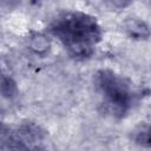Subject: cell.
<instances>
[{
  "label": "cell",
  "mask_w": 151,
  "mask_h": 151,
  "mask_svg": "<svg viewBox=\"0 0 151 151\" xmlns=\"http://www.w3.org/2000/svg\"><path fill=\"white\" fill-rule=\"evenodd\" d=\"M134 140L142 146L151 147V125L142 126L134 133Z\"/></svg>",
  "instance_id": "277c9868"
},
{
  "label": "cell",
  "mask_w": 151,
  "mask_h": 151,
  "mask_svg": "<svg viewBox=\"0 0 151 151\" xmlns=\"http://www.w3.org/2000/svg\"><path fill=\"white\" fill-rule=\"evenodd\" d=\"M97 85L106 103L118 113H124L130 105V90L126 83L114 72L103 70L97 73Z\"/></svg>",
  "instance_id": "7a4b0ae2"
},
{
  "label": "cell",
  "mask_w": 151,
  "mask_h": 151,
  "mask_svg": "<svg viewBox=\"0 0 151 151\" xmlns=\"http://www.w3.org/2000/svg\"><path fill=\"white\" fill-rule=\"evenodd\" d=\"M126 29L130 35L134 38H146L150 34L149 27L138 19H130L126 22Z\"/></svg>",
  "instance_id": "3957f363"
},
{
  "label": "cell",
  "mask_w": 151,
  "mask_h": 151,
  "mask_svg": "<svg viewBox=\"0 0 151 151\" xmlns=\"http://www.w3.org/2000/svg\"><path fill=\"white\" fill-rule=\"evenodd\" d=\"M52 33L77 57H87L100 39V27L96 20L80 12H68L58 17L51 25Z\"/></svg>",
  "instance_id": "6da1fadb"
},
{
  "label": "cell",
  "mask_w": 151,
  "mask_h": 151,
  "mask_svg": "<svg viewBox=\"0 0 151 151\" xmlns=\"http://www.w3.org/2000/svg\"><path fill=\"white\" fill-rule=\"evenodd\" d=\"M6 88L8 90V92H7V97H9V96H12L13 94V92L15 91V85H14V83L9 79V78H2V85H1V90H2V92L4 91H6Z\"/></svg>",
  "instance_id": "8992f818"
},
{
  "label": "cell",
  "mask_w": 151,
  "mask_h": 151,
  "mask_svg": "<svg viewBox=\"0 0 151 151\" xmlns=\"http://www.w3.org/2000/svg\"><path fill=\"white\" fill-rule=\"evenodd\" d=\"M48 47H50V42L47 38L41 34H37L31 39V48L35 53L42 54L48 50Z\"/></svg>",
  "instance_id": "5b68a950"
}]
</instances>
